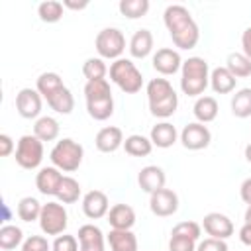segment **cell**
<instances>
[{
	"mask_svg": "<svg viewBox=\"0 0 251 251\" xmlns=\"http://www.w3.org/2000/svg\"><path fill=\"white\" fill-rule=\"evenodd\" d=\"M59 131H61L59 122L51 116H39L33 124V135L37 139H41L43 143L45 141H55L59 137Z\"/></svg>",
	"mask_w": 251,
	"mask_h": 251,
	"instance_id": "obj_25",
	"label": "cell"
},
{
	"mask_svg": "<svg viewBox=\"0 0 251 251\" xmlns=\"http://www.w3.org/2000/svg\"><path fill=\"white\" fill-rule=\"evenodd\" d=\"M41 208H43V204H41L37 198H33V196H24V198L18 202L16 212H18V218H20L22 222L31 224V222L39 220Z\"/></svg>",
	"mask_w": 251,
	"mask_h": 251,
	"instance_id": "obj_28",
	"label": "cell"
},
{
	"mask_svg": "<svg viewBox=\"0 0 251 251\" xmlns=\"http://www.w3.org/2000/svg\"><path fill=\"white\" fill-rule=\"evenodd\" d=\"M129 55L133 59H145L153 51V33L147 27L137 29L129 39Z\"/></svg>",
	"mask_w": 251,
	"mask_h": 251,
	"instance_id": "obj_21",
	"label": "cell"
},
{
	"mask_svg": "<svg viewBox=\"0 0 251 251\" xmlns=\"http://www.w3.org/2000/svg\"><path fill=\"white\" fill-rule=\"evenodd\" d=\"M147 100L149 102H157V100H163L167 96H171L175 92L173 84L167 80V78H151L147 82Z\"/></svg>",
	"mask_w": 251,
	"mask_h": 251,
	"instance_id": "obj_38",
	"label": "cell"
},
{
	"mask_svg": "<svg viewBox=\"0 0 251 251\" xmlns=\"http://www.w3.org/2000/svg\"><path fill=\"white\" fill-rule=\"evenodd\" d=\"M245 161L251 165V143H249V145H245Z\"/></svg>",
	"mask_w": 251,
	"mask_h": 251,
	"instance_id": "obj_49",
	"label": "cell"
},
{
	"mask_svg": "<svg viewBox=\"0 0 251 251\" xmlns=\"http://www.w3.org/2000/svg\"><path fill=\"white\" fill-rule=\"evenodd\" d=\"M84 100H86V112L92 120L104 122L114 114V96L110 82L106 78L92 80L84 84Z\"/></svg>",
	"mask_w": 251,
	"mask_h": 251,
	"instance_id": "obj_2",
	"label": "cell"
},
{
	"mask_svg": "<svg viewBox=\"0 0 251 251\" xmlns=\"http://www.w3.org/2000/svg\"><path fill=\"white\" fill-rule=\"evenodd\" d=\"M202 227L214 239H224L226 241L227 237L233 235V222L226 214H220V212L206 214L204 220H202Z\"/></svg>",
	"mask_w": 251,
	"mask_h": 251,
	"instance_id": "obj_12",
	"label": "cell"
},
{
	"mask_svg": "<svg viewBox=\"0 0 251 251\" xmlns=\"http://www.w3.org/2000/svg\"><path fill=\"white\" fill-rule=\"evenodd\" d=\"M163 22H165V27L169 29V33H176V31L184 29L186 25H190L194 22V18H192V14L188 12L186 6L171 4L163 12Z\"/></svg>",
	"mask_w": 251,
	"mask_h": 251,
	"instance_id": "obj_15",
	"label": "cell"
},
{
	"mask_svg": "<svg viewBox=\"0 0 251 251\" xmlns=\"http://www.w3.org/2000/svg\"><path fill=\"white\" fill-rule=\"evenodd\" d=\"M82 212L88 220H100L110 212V200L102 190H88L82 196Z\"/></svg>",
	"mask_w": 251,
	"mask_h": 251,
	"instance_id": "obj_13",
	"label": "cell"
},
{
	"mask_svg": "<svg viewBox=\"0 0 251 251\" xmlns=\"http://www.w3.org/2000/svg\"><path fill=\"white\" fill-rule=\"evenodd\" d=\"M237 78L226 69V67H216L210 71V86L216 94H229L235 90Z\"/></svg>",
	"mask_w": 251,
	"mask_h": 251,
	"instance_id": "obj_23",
	"label": "cell"
},
{
	"mask_svg": "<svg viewBox=\"0 0 251 251\" xmlns=\"http://www.w3.org/2000/svg\"><path fill=\"white\" fill-rule=\"evenodd\" d=\"M149 6H151L149 0H122L118 4V10L127 20H137L149 12Z\"/></svg>",
	"mask_w": 251,
	"mask_h": 251,
	"instance_id": "obj_37",
	"label": "cell"
},
{
	"mask_svg": "<svg viewBox=\"0 0 251 251\" xmlns=\"http://www.w3.org/2000/svg\"><path fill=\"white\" fill-rule=\"evenodd\" d=\"M165 182H167L165 171L161 167H157V165H147L137 175V184L147 194H153V192L165 188Z\"/></svg>",
	"mask_w": 251,
	"mask_h": 251,
	"instance_id": "obj_17",
	"label": "cell"
},
{
	"mask_svg": "<svg viewBox=\"0 0 251 251\" xmlns=\"http://www.w3.org/2000/svg\"><path fill=\"white\" fill-rule=\"evenodd\" d=\"M180 143L184 149L188 151H200V149H206L212 141V133L208 129L206 124H200V122H190L182 127L180 131Z\"/></svg>",
	"mask_w": 251,
	"mask_h": 251,
	"instance_id": "obj_8",
	"label": "cell"
},
{
	"mask_svg": "<svg viewBox=\"0 0 251 251\" xmlns=\"http://www.w3.org/2000/svg\"><path fill=\"white\" fill-rule=\"evenodd\" d=\"M192 112H194L196 122L210 124V122H214L218 118V112H220L218 100L214 96H200V98H196V102L192 106Z\"/></svg>",
	"mask_w": 251,
	"mask_h": 251,
	"instance_id": "obj_24",
	"label": "cell"
},
{
	"mask_svg": "<svg viewBox=\"0 0 251 251\" xmlns=\"http://www.w3.org/2000/svg\"><path fill=\"white\" fill-rule=\"evenodd\" d=\"M94 145L100 153H114L124 147V131L118 126H106L96 133Z\"/></svg>",
	"mask_w": 251,
	"mask_h": 251,
	"instance_id": "obj_16",
	"label": "cell"
},
{
	"mask_svg": "<svg viewBox=\"0 0 251 251\" xmlns=\"http://www.w3.org/2000/svg\"><path fill=\"white\" fill-rule=\"evenodd\" d=\"M94 47L100 55V59H122L124 51H126V37L122 33V29L118 27H104L98 31L96 39H94Z\"/></svg>",
	"mask_w": 251,
	"mask_h": 251,
	"instance_id": "obj_6",
	"label": "cell"
},
{
	"mask_svg": "<svg viewBox=\"0 0 251 251\" xmlns=\"http://www.w3.org/2000/svg\"><path fill=\"white\" fill-rule=\"evenodd\" d=\"M124 149L131 157H147L153 151V143L149 137H145L141 133H131L124 139Z\"/></svg>",
	"mask_w": 251,
	"mask_h": 251,
	"instance_id": "obj_26",
	"label": "cell"
},
{
	"mask_svg": "<svg viewBox=\"0 0 251 251\" xmlns=\"http://www.w3.org/2000/svg\"><path fill=\"white\" fill-rule=\"evenodd\" d=\"M231 114L235 118H251V88H239L231 96Z\"/></svg>",
	"mask_w": 251,
	"mask_h": 251,
	"instance_id": "obj_30",
	"label": "cell"
},
{
	"mask_svg": "<svg viewBox=\"0 0 251 251\" xmlns=\"http://www.w3.org/2000/svg\"><path fill=\"white\" fill-rule=\"evenodd\" d=\"M149 208L157 218H169L178 210V196L171 188H161L149 194Z\"/></svg>",
	"mask_w": 251,
	"mask_h": 251,
	"instance_id": "obj_10",
	"label": "cell"
},
{
	"mask_svg": "<svg viewBox=\"0 0 251 251\" xmlns=\"http://www.w3.org/2000/svg\"><path fill=\"white\" fill-rule=\"evenodd\" d=\"M39 227L45 235H61L67 229L69 224V216L67 210L61 202H47L41 208V216H39Z\"/></svg>",
	"mask_w": 251,
	"mask_h": 251,
	"instance_id": "obj_7",
	"label": "cell"
},
{
	"mask_svg": "<svg viewBox=\"0 0 251 251\" xmlns=\"http://www.w3.org/2000/svg\"><path fill=\"white\" fill-rule=\"evenodd\" d=\"M43 96L37 92V88H22L16 94V110L25 120H37L41 114Z\"/></svg>",
	"mask_w": 251,
	"mask_h": 251,
	"instance_id": "obj_9",
	"label": "cell"
},
{
	"mask_svg": "<svg viewBox=\"0 0 251 251\" xmlns=\"http://www.w3.org/2000/svg\"><path fill=\"white\" fill-rule=\"evenodd\" d=\"M47 106L51 110H55L57 114H65L67 116V114H71L75 110V96L67 86H63L53 96L47 98Z\"/></svg>",
	"mask_w": 251,
	"mask_h": 251,
	"instance_id": "obj_27",
	"label": "cell"
},
{
	"mask_svg": "<svg viewBox=\"0 0 251 251\" xmlns=\"http://www.w3.org/2000/svg\"><path fill=\"white\" fill-rule=\"evenodd\" d=\"M171 235L175 237H186V239H192V241H198L200 235H202V226L196 224V222H178L173 229H171Z\"/></svg>",
	"mask_w": 251,
	"mask_h": 251,
	"instance_id": "obj_39",
	"label": "cell"
},
{
	"mask_svg": "<svg viewBox=\"0 0 251 251\" xmlns=\"http://www.w3.org/2000/svg\"><path fill=\"white\" fill-rule=\"evenodd\" d=\"M80 192H82V188H80L78 180L73 178V176H65L63 182H61V186H59V190H57V196L55 198L61 204H75L80 198Z\"/></svg>",
	"mask_w": 251,
	"mask_h": 251,
	"instance_id": "obj_32",
	"label": "cell"
},
{
	"mask_svg": "<svg viewBox=\"0 0 251 251\" xmlns=\"http://www.w3.org/2000/svg\"><path fill=\"white\" fill-rule=\"evenodd\" d=\"M239 239L243 245H249L251 247V226L249 224H243L241 229H239Z\"/></svg>",
	"mask_w": 251,
	"mask_h": 251,
	"instance_id": "obj_47",
	"label": "cell"
},
{
	"mask_svg": "<svg viewBox=\"0 0 251 251\" xmlns=\"http://www.w3.org/2000/svg\"><path fill=\"white\" fill-rule=\"evenodd\" d=\"M241 53L251 59V25L241 33Z\"/></svg>",
	"mask_w": 251,
	"mask_h": 251,
	"instance_id": "obj_45",
	"label": "cell"
},
{
	"mask_svg": "<svg viewBox=\"0 0 251 251\" xmlns=\"http://www.w3.org/2000/svg\"><path fill=\"white\" fill-rule=\"evenodd\" d=\"M110 251H137V237L131 229H110L106 235Z\"/></svg>",
	"mask_w": 251,
	"mask_h": 251,
	"instance_id": "obj_22",
	"label": "cell"
},
{
	"mask_svg": "<svg viewBox=\"0 0 251 251\" xmlns=\"http://www.w3.org/2000/svg\"><path fill=\"white\" fill-rule=\"evenodd\" d=\"M196 251H227V243L224 239H214V237H206L204 241H200L196 245Z\"/></svg>",
	"mask_w": 251,
	"mask_h": 251,
	"instance_id": "obj_43",
	"label": "cell"
},
{
	"mask_svg": "<svg viewBox=\"0 0 251 251\" xmlns=\"http://www.w3.org/2000/svg\"><path fill=\"white\" fill-rule=\"evenodd\" d=\"M178 108V94L173 92L171 96L163 98V100H157V102H149V112L151 116L155 118H161V120H167L171 118Z\"/></svg>",
	"mask_w": 251,
	"mask_h": 251,
	"instance_id": "obj_33",
	"label": "cell"
},
{
	"mask_svg": "<svg viewBox=\"0 0 251 251\" xmlns=\"http://www.w3.org/2000/svg\"><path fill=\"white\" fill-rule=\"evenodd\" d=\"M63 2H57V0H45L37 6V16L41 22L45 24H57L61 18H63Z\"/></svg>",
	"mask_w": 251,
	"mask_h": 251,
	"instance_id": "obj_36",
	"label": "cell"
},
{
	"mask_svg": "<svg viewBox=\"0 0 251 251\" xmlns=\"http://www.w3.org/2000/svg\"><path fill=\"white\" fill-rule=\"evenodd\" d=\"M16 153V143L8 133H0V157H10Z\"/></svg>",
	"mask_w": 251,
	"mask_h": 251,
	"instance_id": "obj_44",
	"label": "cell"
},
{
	"mask_svg": "<svg viewBox=\"0 0 251 251\" xmlns=\"http://www.w3.org/2000/svg\"><path fill=\"white\" fill-rule=\"evenodd\" d=\"M169 251H196V241L186 239V237H175V235H171V239H169Z\"/></svg>",
	"mask_w": 251,
	"mask_h": 251,
	"instance_id": "obj_42",
	"label": "cell"
},
{
	"mask_svg": "<svg viewBox=\"0 0 251 251\" xmlns=\"http://www.w3.org/2000/svg\"><path fill=\"white\" fill-rule=\"evenodd\" d=\"M82 157H84V147L71 137L59 139L49 153L53 167H57L63 173H75L80 167Z\"/></svg>",
	"mask_w": 251,
	"mask_h": 251,
	"instance_id": "obj_4",
	"label": "cell"
},
{
	"mask_svg": "<svg viewBox=\"0 0 251 251\" xmlns=\"http://www.w3.org/2000/svg\"><path fill=\"white\" fill-rule=\"evenodd\" d=\"M106 218L112 229H131L135 226V210L129 204H114Z\"/></svg>",
	"mask_w": 251,
	"mask_h": 251,
	"instance_id": "obj_20",
	"label": "cell"
},
{
	"mask_svg": "<svg viewBox=\"0 0 251 251\" xmlns=\"http://www.w3.org/2000/svg\"><path fill=\"white\" fill-rule=\"evenodd\" d=\"M210 86V67L202 57H188L180 67V90L186 96L200 98Z\"/></svg>",
	"mask_w": 251,
	"mask_h": 251,
	"instance_id": "obj_1",
	"label": "cell"
},
{
	"mask_svg": "<svg viewBox=\"0 0 251 251\" xmlns=\"http://www.w3.org/2000/svg\"><path fill=\"white\" fill-rule=\"evenodd\" d=\"M226 69L235 78H247L251 76V59L245 57L243 53H229L226 59Z\"/></svg>",
	"mask_w": 251,
	"mask_h": 251,
	"instance_id": "obj_29",
	"label": "cell"
},
{
	"mask_svg": "<svg viewBox=\"0 0 251 251\" xmlns=\"http://www.w3.org/2000/svg\"><path fill=\"white\" fill-rule=\"evenodd\" d=\"M151 65H153V69H155L159 75L171 76V75H175V73L180 71V67H182V57H180V53H178L176 49H173V47H161V49L155 51V55H153V59H151Z\"/></svg>",
	"mask_w": 251,
	"mask_h": 251,
	"instance_id": "obj_11",
	"label": "cell"
},
{
	"mask_svg": "<svg viewBox=\"0 0 251 251\" xmlns=\"http://www.w3.org/2000/svg\"><path fill=\"white\" fill-rule=\"evenodd\" d=\"M65 175L57 167H41L39 173L35 175V186L43 196H57V190L63 182Z\"/></svg>",
	"mask_w": 251,
	"mask_h": 251,
	"instance_id": "obj_14",
	"label": "cell"
},
{
	"mask_svg": "<svg viewBox=\"0 0 251 251\" xmlns=\"http://www.w3.org/2000/svg\"><path fill=\"white\" fill-rule=\"evenodd\" d=\"M149 139H151V143H153L155 147H159V149H169V147H173V145L176 143L178 131H176V127H175L171 122L163 120V122H159V124H155V126L151 127Z\"/></svg>",
	"mask_w": 251,
	"mask_h": 251,
	"instance_id": "obj_19",
	"label": "cell"
},
{
	"mask_svg": "<svg viewBox=\"0 0 251 251\" xmlns=\"http://www.w3.org/2000/svg\"><path fill=\"white\" fill-rule=\"evenodd\" d=\"M76 239H78V245H80V251H106L104 247V233L98 226L94 224H84L78 227V233H76Z\"/></svg>",
	"mask_w": 251,
	"mask_h": 251,
	"instance_id": "obj_18",
	"label": "cell"
},
{
	"mask_svg": "<svg viewBox=\"0 0 251 251\" xmlns=\"http://www.w3.org/2000/svg\"><path fill=\"white\" fill-rule=\"evenodd\" d=\"M51 251H80V245H78L76 235L61 233V235H57L55 241L51 243Z\"/></svg>",
	"mask_w": 251,
	"mask_h": 251,
	"instance_id": "obj_40",
	"label": "cell"
},
{
	"mask_svg": "<svg viewBox=\"0 0 251 251\" xmlns=\"http://www.w3.org/2000/svg\"><path fill=\"white\" fill-rule=\"evenodd\" d=\"M22 243H24V231H22V227L12 226V224H4L0 227V249L12 251V249H16Z\"/></svg>",
	"mask_w": 251,
	"mask_h": 251,
	"instance_id": "obj_34",
	"label": "cell"
},
{
	"mask_svg": "<svg viewBox=\"0 0 251 251\" xmlns=\"http://www.w3.org/2000/svg\"><path fill=\"white\" fill-rule=\"evenodd\" d=\"M239 196H241V200H243L247 206H251V176L241 182V186H239Z\"/></svg>",
	"mask_w": 251,
	"mask_h": 251,
	"instance_id": "obj_46",
	"label": "cell"
},
{
	"mask_svg": "<svg viewBox=\"0 0 251 251\" xmlns=\"http://www.w3.org/2000/svg\"><path fill=\"white\" fill-rule=\"evenodd\" d=\"M43 141L37 139L33 133L22 135L16 143V163L25 169V171H33L39 169L41 161H43Z\"/></svg>",
	"mask_w": 251,
	"mask_h": 251,
	"instance_id": "obj_5",
	"label": "cell"
},
{
	"mask_svg": "<svg viewBox=\"0 0 251 251\" xmlns=\"http://www.w3.org/2000/svg\"><path fill=\"white\" fill-rule=\"evenodd\" d=\"M22 251H51V243L43 235H29L24 239Z\"/></svg>",
	"mask_w": 251,
	"mask_h": 251,
	"instance_id": "obj_41",
	"label": "cell"
},
{
	"mask_svg": "<svg viewBox=\"0 0 251 251\" xmlns=\"http://www.w3.org/2000/svg\"><path fill=\"white\" fill-rule=\"evenodd\" d=\"M243 220H245V224L251 226V206H247V210H245V218H243Z\"/></svg>",
	"mask_w": 251,
	"mask_h": 251,
	"instance_id": "obj_50",
	"label": "cell"
},
{
	"mask_svg": "<svg viewBox=\"0 0 251 251\" xmlns=\"http://www.w3.org/2000/svg\"><path fill=\"white\" fill-rule=\"evenodd\" d=\"M110 80L126 94H137L143 86V75L131 59H116L110 65Z\"/></svg>",
	"mask_w": 251,
	"mask_h": 251,
	"instance_id": "obj_3",
	"label": "cell"
},
{
	"mask_svg": "<svg viewBox=\"0 0 251 251\" xmlns=\"http://www.w3.org/2000/svg\"><path fill=\"white\" fill-rule=\"evenodd\" d=\"M63 6H65V8H69V10H84V8H88V2H86V0H82V2L65 0V2H63Z\"/></svg>",
	"mask_w": 251,
	"mask_h": 251,
	"instance_id": "obj_48",
	"label": "cell"
},
{
	"mask_svg": "<svg viewBox=\"0 0 251 251\" xmlns=\"http://www.w3.org/2000/svg\"><path fill=\"white\" fill-rule=\"evenodd\" d=\"M108 73H110V71H108L104 59H100V57H88V59L82 63V75H84L86 82L102 80V78H106Z\"/></svg>",
	"mask_w": 251,
	"mask_h": 251,
	"instance_id": "obj_35",
	"label": "cell"
},
{
	"mask_svg": "<svg viewBox=\"0 0 251 251\" xmlns=\"http://www.w3.org/2000/svg\"><path fill=\"white\" fill-rule=\"evenodd\" d=\"M65 84H63V78L57 75V73H41L39 76H37V82H35V88H37V92L47 100L49 96H53L59 88H63Z\"/></svg>",
	"mask_w": 251,
	"mask_h": 251,
	"instance_id": "obj_31",
	"label": "cell"
}]
</instances>
